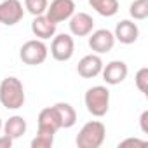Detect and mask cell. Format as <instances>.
<instances>
[{"instance_id":"6da1fadb","label":"cell","mask_w":148,"mask_h":148,"mask_svg":"<svg viewBox=\"0 0 148 148\" xmlns=\"http://www.w3.org/2000/svg\"><path fill=\"white\" fill-rule=\"evenodd\" d=\"M26 101L23 82L18 77H5L0 82V103L7 110H19Z\"/></svg>"},{"instance_id":"7a4b0ae2","label":"cell","mask_w":148,"mask_h":148,"mask_svg":"<svg viewBox=\"0 0 148 148\" xmlns=\"http://www.w3.org/2000/svg\"><path fill=\"white\" fill-rule=\"evenodd\" d=\"M105 138H106L105 124L99 120H89L79 131L75 143L79 148H99L105 143Z\"/></svg>"},{"instance_id":"3957f363","label":"cell","mask_w":148,"mask_h":148,"mask_svg":"<svg viewBox=\"0 0 148 148\" xmlns=\"http://www.w3.org/2000/svg\"><path fill=\"white\" fill-rule=\"evenodd\" d=\"M84 103L92 117H105L110 110V91L105 86H92L86 91Z\"/></svg>"},{"instance_id":"277c9868","label":"cell","mask_w":148,"mask_h":148,"mask_svg":"<svg viewBox=\"0 0 148 148\" xmlns=\"http://www.w3.org/2000/svg\"><path fill=\"white\" fill-rule=\"evenodd\" d=\"M49 56V47L44 44V40L40 38H33V40H28L21 45L19 49V58L25 64H30V66H37V64H42Z\"/></svg>"},{"instance_id":"5b68a950","label":"cell","mask_w":148,"mask_h":148,"mask_svg":"<svg viewBox=\"0 0 148 148\" xmlns=\"http://www.w3.org/2000/svg\"><path fill=\"white\" fill-rule=\"evenodd\" d=\"M73 52H75V40H73L71 35L68 33H59V35H54L52 37V42H51V56L56 59V61H70Z\"/></svg>"},{"instance_id":"8992f818","label":"cell","mask_w":148,"mask_h":148,"mask_svg":"<svg viewBox=\"0 0 148 148\" xmlns=\"http://www.w3.org/2000/svg\"><path fill=\"white\" fill-rule=\"evenodd\" d=\"M89 47L94 54H106L113 49L115 45V37L113 32L106 30V28H99V30H92L89 35Z\"/></svg>"},{"instance_id":"52a82bcc","label":"cell","mask_w":148,"mask_h":148,"mask_svg":"<svg viewBox=\"0 0 148 148\" xmlns=\"http://www.w3.org/2000/svg\"><path fill=\"white\" fill-rule=\"evenodd\" d=\"M25 16V9L19 0H2L0 2V23L5 26L18 25Z\"/></svg>"},{"instance_id":"ba28073f","label":"cell","mask_w":148,"mask_h":148,"mask_svg":"<svg viewBox=\"0 0 148 148\" xmlns=\"http://www.w3.org/2000/svg\"><path fill=\"white\" fill-rule=\"evenodd\" d=\"M73 12H75V2L73 0H52L47 5L45 16L58 25V23L68 21L73 16Z\"/></svg>"},{"instance_id":"9c48e42d","label":"cell","mask_w":148,"mask_h":148,"mask_svg":"<svg viewBox=\"0 0 148 148\" xmlns=\"http://www.w3.org/2000/svg\"><path fill=\"white\" fill-rule=\"evenodd\" d=\"M127 73H129V68L124 61L120 59H115V61H110L106 66L103 64V70H101V75H103V80L108 84V86H119L122 84L125 79H127Z\"/></svg>"},{"instance_id":"30bf717a","label":"cell","mask_w":148,"mask_h":148,"mask_svg":"<svg viewBox=\"0 0 148 148\" xmlns=\"http://www.w3.org/2000/svg\"><path fill=\"white\" fill-rule=\"evenodd\" d=\"M68 26L73 37H87L94 30V19L87 12H73V16L68 19Z\"/></svg>"},{"instance_id":"8fae6325","label":"cell","mask_w":148,"mask_h":148,"mask_svg":"<svg viewBox=\"0 0 148 148\" xmlns=\"http://www.w3.org/2000/svg\"><path fill=\"white\" fill-rule=\"evenodd\" d=\"M101 70H103V59L99 54L94 52L84 56L77 64V73L82 79H94L101 73Z\"/></svg>"},{"instance_id":"7c38bea8","label":"cell","mask_w":148,"mask_h":148,"mask_svg":"<svg viewBox=\"0 0 148 148\" xmlns=\"http://www.w3.org/2000/svg\"><path fill=\"white\" fill-rule=\"evenodd\" d=\"M113 37H115V40H119L120 44L131 45V44H134V42L138 40V37H139V28H138V25H136L134 21H131V19H122V21L117 23L115 32H113Z\"/></svg>"},{"instance_id":"4fadbf2b","label":"cell","mask_w":148,"mask_h":148,"mask_svg":"<svg viewBox=\"0 0 148 148\" xmlns=\"http://www.w3.org/2000/svg\"><path fill=\"white\" fill-rule=\"evenodd\" d=\"M37 124H38L37 132H44V134H56L61 129V124H59V119H58L54 106H47V108L40 110Z\"/></svg>"},{"instance_id":"5bb4252c","label":"cell","mask_w":148,"mask_h":148,"mask_svg":"<svg viewBox=\"0 0 148 148\" xmlns=\"http://www.w3.org/2000/svg\"><path fill=\"white\" fill-rule=\"evenodd\" d=\"M56 23L51 21L45 14H40V16H33V21H32V33L40 38V40H49L56 35Z\"/></svg>"},{"instance_id":"9a60e30c","label":"cell","mask_w":148,"mask_h":148,"mask_svg":"<svg viewBox=\"0 0 148 148\" xmlns=\"http://www.w3.org/2000/svg\"><path fill=\"white\" fill-rule=\"evenodd\" d=\"M26 129H28V124H26L25 117H21V115H12V117H9V119L2 124L4 134L11 136L12 139L21 138V136L26 132Z\"/></svg>"},{"instance_id":"2e32d148","label":"cell","mask_w":148,"mask_h":148,"mask_svg":"<svg viewBox=\"0 0 148 148\" xmlns=\"http://www.w3.org/2000/svg\"><path fill=\"white\" fill-rule=\"evenodd\" d=\"M56 113H58V119H59V124H61V129H70L75 125L77 122V112L70 103H56L52 105Z\"/></svg>"},{"instance_id":"e0dca14e","label":"cell","mask_w":148,"mask_h":148,"mask_svg":"<svg viewBox=\"0 0 148 148\" xmlns=\"http://www.w3.org/2000/svg\"><path fill=\"white\" fill-rule=\"evenodd\" d=\"M89 5L103 18H113L119 12V0H89Z\"/></svg>"},{"instance_id":"ac0fdd59","label":"cell","mask_w":148,"mask_h":148,"mask_svg":"<svg viewBox=\"0 0 148 148\" xmlns=\"http://www.w3.org/2000/svg\"><path fill=\"white\" fill-rule=\"evenodd\" d=\"M129 14L134 21H143L148 18V0H134L129 5Z\"/></svg>"},{"instance_id":"d6986e66","label":"cell","mask_w":148,"mask_h":148,"mask_svg":"<svg viewBox=\"0 0 148 148\" xmlns=\"http://www.w3.org/2000/svg\"><path fill=\"white\" fill-rule=\"evenodd\" d=\"M47 5H49V0H25V9H26L32 16L45 14Z\"/></svg>"},{"instance_id":"ffe728a7","label":"cell","mask_w":148,"mask_h":148,"mask_svg":"<svg viewBox=\"0 0 148 148\" xmlns=\"http://www.w3.org/2000/svg\"><path fill=\"white\" fill-rule=\"evenodd\" d=\"M136 87L139 89V92H143L145 96H148V68L143 66L136 71V77H134Z\"/></svg>"},{"instance_id":"44dd1931","label":"cell","mask_w":148,"mask_h":148,"mask_svg":"<svg viewBox=\"0 0 148 148\" xmlns=\"http://www.w3.org/2000/svg\"><path fill=\"white\" fill-rule=\"evenodd\" d=\"M52 145H54V134L37 132V136L32 139V148H51Z\"/></svg>"},{"instance_id":"7402d4cb","label":"cell","mask_w":148,"mask_h":148,"mask_svg":"<svg viewBox=\"0 0 148 148\" xmlns=\"http://www.w3.org/2000/svg\"><path fill=\"white\" fill-rule=\"evenodd\" d=\"M129 145H134V146H145L146 145V141L145 139H139V138H127V139H124V141H120L119 143V146H129Z\"/></svg>"},{"instance_id":"603a6c76","label":"cell","mask_w":148,"mask_h":148,"mask_svg":"<svg viewBox=\"0 0 148 148\" xmlns=\"http://www.w3.org/2000/svg\"><path fill=\"white\" fill-rule=\"evenodd\" d=\"M139 127L143 134H148V110H145L139 117Z\"/></svg>"},{"instance_id":"cb8c5ba5","label":"cell","mask_w":148,"mask_h":148,"mask_svg":"<svg viewBox=\"0 0 148 148\" xmlns=\"http://www.w3.org/2000/svg\"><path fill=\"white\" fill-rule=\"evenodd\" d=\"M12 143H14V139H12L11 136H7V134L0 136V148H11Z\"/></svg>"},{"instance_id":"d4e9b609","label":"cell","mask_w":148,"mask_h":148,"mask_svg":"<svg viewBox=\"0 0 148 148\" xmlns=\"http://www.w3.org/2000/svg\"><path fill=\"white\" fill-rule=\"evenodd\" d=\"M2 124H4V122H2V119H0V131H2Z\"/></svg>"}]
</instances>
